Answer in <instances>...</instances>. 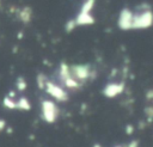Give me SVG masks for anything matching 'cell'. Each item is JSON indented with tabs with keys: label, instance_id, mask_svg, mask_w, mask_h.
Masks as SVG:
<instances>
[{
	"label": "cell",
	"instance_id": "6da1fadb",
	"mask_svg": "<svg viewBox=\"0 0 153 147\" xmlns=\"http://www.w3.org/2000/svg\"><path fill=\"white\" fill-rule=\"evenodd\" d=\"M69 71H71V75L79 81L81 85L90 78H94V72L91 69L90 65L86 63H80V65H72L69 66Z\"/></svg>",
	"mask_w": 153,
	"mask_h": 147
},
{
	"label": "cell",
	"instance_id": "7a4b0ae2",
	"mask_svg": "<svg viewBox=\"0 0 153 147\" xmlns=\"http://www.w3.org/2000/svg\"><path fill=\"white\" fill-rule=\"evenodd\" d=\"M41 115L47 123H54L57 118L59 110L56 104L50 99H44L41 103Z\"/></svg>",
	"mask_w": 153,
	"mask_h": 147
},
{
	"label": "cell",
	"instance_id": "3957f363",
	"mask_svg": "<svg viewBox=\"0 0 153 147\" xmlns=\"http://www.w3.org/2000/svg\"><path fill=\"white\" fill-rule=\"evenodd\" d=\"M153 16L151 10L142 11L140 13H136L133 16V23H131V29L139 30V29H147L152 25Z\"/></svg>",
	"mask_w": 153,
	"mask_h": 147
},
{
	"label": "cell",
	"instance_id": "277c9868",
	"mask_svg": "<svg viewBox=\"0 0 153 147\" xmlns=\"http://www.w3.org/2000/svg\"><path fill=\"white\" fill-rule=\"evenodd\" d=\"M44 90L47 91L48 94H50L54 99H56L57 102H67L68 100V93L59 85H56L55 82L48 80L45 82Z\"/></svg>",
	"mask_w": 153,
	"mask_h": 147
},
{
	"label": "cell",
	"instance_id": "5b68a950",
	"mask_svg": "<svg viewBox=\"0 0 153 147\" xmlns=\"http://www.w3.org/2000/svg\"><path fill=\"white\" fill-rule=\"evenodd\" d=\"M133 16L134 13L129 10V8H123L121 12H120V16H118V27L121 30H131V23H133Z\"/></svg>",
	"mask_w": 153,
	"mask_h": 147
},
{
	"label": "cell",
	"instance_id": "8992f818",
	"mask_svg": "<svg viewBox=\"0 0 153 147\" xmlns=\"http://www.w3.org/2000/svg\"><path fill=\"white\" fill-rule=\"evenodd\" d=\"M124 91V82H109L104 90H103V94L106 98H114L118 94H121Z\"/></svg>",
	"mask_w": 153,
	"mask_h": 147
},
{
	"label": "cell",
	"instance_id": "52a82bcc",
	"mask_svg": "<svg viewBox=\"0 0 153 147\" xmlns=\"http://www.w3.org/2000/svg\"><path fill=\"white\" fill-rule=\"evenodd\" d=\"M18 17H19V19H20L24 24L30 23V22H31V17H32V10H31V7L25 6V7L20 8V10L18 11Z\"/></svg>",
	"mask_w": 153,
	"mask_h": 147
},
{
	"label": "cell",
	"instance_id": "ba28073f",
	"mask_svg": "<svg viewBox=\"0 0 153 147\" xmlns=\"http://www.w3.org/2000/svg\"><path fill=\"white\" fill-rule=\"evenodd\" d=\"M71 76V71H69V66L65 62V61H62L61 63H60V67H59V78H60V81L61 82H63L67 78H69Z\"/></svg>",
	"mask_w": 153,
	"mask_h": 147
},
{
	"label": "cell",
	"instance_id": "9c48e42d",
	"mask_svg": "<svg viewBox=\"0 0 153 147\" xmlns=\"http://www.w3.org/2000/svg\"><path fill=\"white\" fill-rule=\"evenodd\" d=\"M94 5V0H85V2L81 6V10L79 12L78 16H88L91 14V10L93 8Z\"/></svg>",
	"mask_w": 153,
	"mask_h": 147
},
{
	"label": "cell",
	"instance_id": "30bf717a",
	"mask_svg": "<svg viewBox=\"0 0 153 147\" xmlns=\"http://www.w3.org/2000/svg\"><path fill=\"white\" fill-rule=\"evenodd\" d=\"M16 109H19V110H23V111H27V110L31 109V104H30V102H29L27 98L20 97L16 102Z\"/></svg>",
	"mask_w": 153,
	"mask_h": 147
},
{
	"label": "cell",
	"instance_id": "8fae6325",
	"mask_svg": "<svg viewBox=\"0 0 153 147\" xmlns=\"http://www.w3.org/2000/svg\"><path fill=\"white\" fill-rule=\"evenodd\" d=\"M36 81H37V86L39 90H44V86H45V82L48 81L45 74L43 73H38L37 76H36Z\"/></svg>",
	"mask_w": 153,
	"mask_h": 147
},
{
	"label": "cell",
	"instance_id": "7c38bea8",
	"mask_svg": "<svg viewBox=\"0 0 153 147\" xmlns=\"http://www.w3.org/2000/svg\"><path fill=\"white\" fill-rule=\"evenodd\" d=\"M2 105H4L5 108H7V109H11V110H14V109H16V102H14L12 98L7 97V96L2 99Z\"/></svg>",
	"mask_w": 153,
	"mask_h": 147
},
{
	"label": "cell",
	"instance_id": "4fadbf2b",
	"mask_svg": "<svg viewBox=\"0 0 153 147\" xmlns=\"http://www.w3.org/2000/svg\"><path fill=\"white\" fill-rule=\"evenodd\" d=\"M16 86H17V90L18 91H25L27 84H26V80L23 78V76H19L16 81Z\"/></svg>",
	"mask_w": 153,
	"mask_h": 147
},
{
	"label": "cell",
	"instance_id": "5bb4252c",
	"mask_svg": "<svg viewBox=\"0 0 153 147\" xmlns=\"http://www.w3.org/2000/svg\"><path fill=\"white\" fill-rule=\"evenodd\" d=\"M76 25H75V20L74 19H72V20H68L67 23H66V26H65V30H66V32H72L73 30H74V27H75Z\"/></svg>",
	"mask_w": 153,
	"mask_h": 147
},
{
	"label": "cell",
	"instance_id": "9a60e30c",
	"mask_svg": "<svg viewBox=\"0 0 153 147\" xmlns=\"http://www.w3.org/2000/svg\"><path fill=\"white\" fill-rule=\"evenodd\" d=\"M145 114H146V116H147V121H148V123H151V121H152V116H153V108L152 106H147V108H145Z\"/></svg>",
	"mask_w": 153,
	"mask_h": 147
},
{
	"label": "cell",
	"instance_id": "2e32d148",
	"mask_svg": "<svg viewBox=\"0 0 153 147\" xmlns=\"http://www.w3.org/2000/svg\"><path fill=\"white\" fill-rule=\"evenodd\" d=\"M133 131H134V125L127 124V125H126V133H127L128 135H130V134H133Z\"/></svg>",
	"mask_w": 153,
	"mask_h": 147
},
{
	"label": "cell",
	"instance_id": "e0dca14e",
	"mask_svg": "<svg viewBox=\"0 0 153 147\" xmlns=\"http://www.w3.org/2000/svg\"><path fill=\"white\" fill-rule=\"evenodd\" d=\"M124 147H139V141L137 140H133V141H130L127 146H124Z\"/></svg>",
	"mask_w": 153,
	"mask_h": 147
},
{
	"label": "cell",
	"instance_id": "ac0fdd59",
	"mask_svg": "<svg viewBox=\"0 0 153 147\" xmlns=\"http://www.w3.org/2000/svg\"><path fill=\"white\" fill-rule=\"evenodd\" d=\"M152 97H153V91H152V90H148L147 93H146V98H147L148 100H151Z\"/></svg>",
	"mask_w": 153,
	"mask_h": 147
},
{
	"label": "cell",
	"instance_id": "d6986e66",
	"mask_svg": "<svg viewBox=\"0 0 153 147\" xmlns=\"http://www.w3.org/2000/svg\"><path fill=\"white\" fill-rule=\"evenodd\" d=\"M6 128V122L4 120H0V131H2Z\"/></svg>",
	"mask_w": 153,
	"mask_h": 147
},
{
	"label": "cell",
	"instance_id": "ffe728a7",
	"mask_svg": "<svg viewBox=\"0 0 153 147\" xmlns=\"http://www.w3.org/2000/svg\"><path fill=\"white\" fill-rule=\"evenodd\" d=\"M92 147H102V145H100V143H94Z\"/></svg>",
	"mask_w": 153,
	"mask_h": 147
},
{
	"label": "cell",
	"instance_id": "44dd1931",
	"mask_svg": "<svg viewBox=\"0 0 153 147\" xmlns=\"http://www.w3.org/2000/svg\"><path fill=\"white\" fill-rule=\"evenodd\" d=\"M22 37H23V33H22V32H20V33H18V38H22Z\"/></svg>",
	"mask_w": 153,
	"mask_h": 147
},
{
	"label": "cell",
	"instance_id": "7402d4cb",
	"mask_svg": "<svg viewBox=\"0 0 153 147\" xmlns=\"http://www.w3.org/2000/svg\"><path fill=\"white\" fill-rule=\"evenodd\" d=\"M115 147H123V146H120V145H118V146H115Z\"/></svg>",
	"mask_w": 153,
	"mask_h": 147
}]
</instances>
